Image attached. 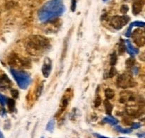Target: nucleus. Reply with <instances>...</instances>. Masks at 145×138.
Here are the masks:
<instances>
[{
	"instance_id": "obj_32",
	"label": "nucleus",
	"mask_w": 145,
	"mask_h": 138,
	"mask_svg": "<svg viewBox=\"0 0 145 138\" xmlns=\"http://www.w3.org/2000/svg\"><path fill=\"white\" fill-rule=\"evenodd\" d=\"M120 138H123V137H120Z\"/></svg>"
},
{
	"instance_id": "obj_14",
	"label": "nucleus",
	"mask_w": 145,
	"mask_h": 138,
	"mask_svg": "<svg viewBox=\"0 0 145 138\" xmlns=\"http://www.w3.org/2000/svg\"><path fill=\"white\" fill-rule=\"evenodd\" d=\"M117 60H118L117 55H116V52H114L111 55V58H110V65H111L112 66H114V65L116 64V62H117Z\"/></svg>"
},
{
	"instance_id": "obj_7",
	"label": "nucleus",
	"mask_w": 145,
	"mask_h": 138,
	"mask_svg": "<svg viewBox=\"0 0 145 138\" xmlns=\"http://www.w3.org/2000/svg\"><path fill=\"white\" fill-rule=\"evenodd\" d=\"M44 65H43V68H42V73H43L44 77H48V75H49L50 72L51 70V61L49 60L48 63H47L46 60L44 61Z\"/></svg>"
},
{
	"instance_id": "obj_6",
	"label": "nucleus",
	"mask_w": 145,
	"mask_h": 138,
	"mask_svg": "<svg viewBox=\"0 0 145 138\" xmlns=\"http://www.w3.org/2000/svg\"><path fill=\"white\" fill-rule=\"evenodd\" d=\"M144 1L143 0H137V1H135L133 4V14L134 15H137L140 14L143 9V7L144 6Z\"/></svg>"
},
{
	"instance_id": "obj_18",
	"label": "nucleus",
	"mask_w": 145,
	"mask_h": 138,
	"mask_svg": "<svg viewBox=\"0 0 145 138\" xmlns=\"http://www.w3.org/2000/svg\"><path fill=\"white\" fill-rule=\"evenodd\" d=\"M101 101H102L101 98L100 96H97V97L96 98V99H95V101H94L95 107H96V108L99 107V106H100L101 104Z\"/></svg>"
},
{
	"instance_id": "obj_9",
	"label": "nucleus",
	"mask_w": 145,
	"mask_h": 138,
	"mask_svg": "<svg viewBox=\"0 0 145 138\" xmlns=\"http://www.w3.org/2000/svg\"><path fill=\"white\" fill-rule=\"evenodd\" d=\"M105 96H106L108 100L113 99L115 96V92L111 89H106L105 90Z\"/></svg>"
},
{
	"instance_id": "obj_33",
	"label": "nucleus",
	"mask_w": 145,
	"mask_h": 138,
	"mask_svg": "<svg viewBox=\"0 0 145 138\" xmlns=\"http://www.w3.org/2000/svg\"><path fill=\"white\" fill-rule=\"evenodd\" d=\"M42 138H43V137H42Z\"/></svg>"
},
{
	"instance_id": "obj_25",
	"label": "nucleus",
	"mask_w": 145,
	"mask_h": 138,
	"mask_svg": "<svg viewBox=\"0 0 145 138\" xmlns=\"http://www.w3.org/2000/svg\"><path fill=\"white\" fill-rule=\"evenodd\" d=\"M140 126H141V125L140 124V123H133V125H132V128H133V129H137V128H139L140 127Z\"/></svg>"
},
{
	"instance_id": "obj_20",
	"label": "nucleus",
	"mask_w": 145,
	"mask_h": 138,
	"mask_svg": "<svg viewBox=\"0 0 145 138\" xmlns=\"http://www.w3.org/2000/svg\"><path fill=\"white\" fill-rule=\"evenodd\" d=\"M132 24H133V26H139V27L145 26V23L141 22V21H135V22L133 23Z\"/></svg>"
},
{
	"instance_id": "obj_22",
	"label": "nucleus",
	"mask_w": 145,
	"mask_h": 138,
	"mask_svg": "<svg viewBox=\"0 0 145 138\" xmlns=\"http://www.w3.org/2000/svg\"><path fill=\"white\" fill-rule=\"evenodd\" d=\"M11 96H13L14 98H18V92L16 89H13V90L11 91Z\"/></svg>"
},
{
	"instance_id": "obj_31",
	"label": "nucleus",
	"mask_w": 145,
	"mask_h": 138,
	"mask_svg": "<svg viewBox=\"0 0 145 138\" xmlns=\"http://www.w3.org/2000/svg\"><path fill=\"white\" fill-rule=\"evenodd\" d=\"M103 1H106V0H103Z\"/></svg>"
},
{
	"instance_id": "obj_1",
	"label": "nucleus",
	"mask_w": 145,
	"mask_h": 138,
	"mask_svg": "<svg viewBox=\"0 0 145 138\" xmlns=\"http://www.w3.org/2000/svg\"><path fill=\"white\" fill-rule=\"evenodd\" d=\"M26 50L33 56H39L50 47L49 41L41 35L30 36L26 45Z\"/></svg>"
},
{
	"instance_id": "obj_30",
	"label": "nucleus",
	"mask_w": 145,
	"mask_h": 138,
	"mask_svg": "<svg viewBox=\"0 0 145 138\" xmlns=\"http://www.w3.org/2000/svg\"><path fill=\"white\" fill-rule=\"evenodd\" d=\"M144 34H145V28H144Z\"/></svg>"
},
{
	"instance_id": "obj_4",
	"label": "nucleus",
	"mask_w": 145,
	"mask_h": 138,
	"mask_svg": "<svg viewBox=\"0 0 145 138\" xmlns=\"http://www.w3.org/2000/svg\"><path fill=\"white\" fill-rule=\"evenodd\" d=\"M130 21V17L127 16H115L110 20V24L116 30H120L127 25Z\"/></svg>"
},
{
	"instance_id": "obj_24",
	"label": "nucleus",
	"mask_w": 145,
	"mask_h": 138,
	"mask_svg": "<svg viewBox=\"0 0 145 138\" xmlns=\"http://www.w3.org/2000/svg\"><path fill=\"white\" fill-rule=\"evenodd\" d=\"M53 126H54L53 122H52V121L50 122V123L48 124V127H47V130H50H50H52V129H53Z\"/></svg>"
},
{
	"instance_id": "obj_3",
	"label": "nucleus",
	"mask_w": 145,
	"mask_h": 138,
	"mask_svg": "<svg viewBox=\"0 0 145 138\" xmlns=\"http://www.w3.org/2000/svg\"><path fill=\"white\" fill-rule=\"evenodd\" d=\"M116 84L119 88L123 89L134 87L136 86V82H135L131 75L128 73H123L119 75Z\"/></svg>"
},
{
	"instance_id": "obj_19",
	"label": "nucleus",
	"mask_w": 145,
	"mask_h": 138,
	"mask_svg": "<svg viewBox=\"0 0 145 138\" xmlns=\"http://www.w3.org/2000/svg\"><path fill=\"white\" fill-rule=\"evenodd\" d=\"M116 72H117V71H116V68L113 67H112L111 69H110V71H109V72H108V77H110V78L113 77L115 76V75L116 74Z\"/></svg>"
},
{
	"instance_id": "obj_29",
	"label": "nucleus",
	"mask_w": 145,
	"mask_h": 138,
	"mask_svg": "<svg viewBox=\"0 0 145 138\" xmlns=\"http://www.w3.org/2000/svg\"><path fill=\"white\" fill-rule=\"evenodd\" d=\"M140 137H145V133H144V134L142 135H140Z\"/></svg>"
},
{
	"instance_id": "obj_16",
	"label": "nucleus",
	"mask_w": 145,
	"mask_h": 138,
	"mask_svg": "<svg viewBox=\"0 0 145 138\" xmlns=\"http://www.w3.org/2000/svg\"><path fill=\"white\" fill-rule=\"evenodd\" d=\"M116 129H117L118 131H119L120 133H125V134H127V133H130L132 132V130H130V129H123L122 128L119 127V126L116 127Z\"/></svg>"
},
{
	"instance_id": "obj_5",
	"label": "nucleus",
	"mask_w": 145,
	"mask_h": 138,
	"mask_svg": "<svg viewBox=\"0 0 145 138\" xmlns=\"http://www.w3.org/2000/svg\"><path fill=\"white\" fill-rule=\"evenodd\" d=\"M132 38L137 47H143L145 45V34L144 31L140 28H137L133 31Z\"/></svg>"
},
{
	"instance_id": "obj_11",
	"label": "nucleus",
	"mask_w": 145,
	"mask_h": 138,
	"mask_svg": "<svg viewBox=\"0 0 145 138\" xmlns=\"http://www.w3.org/2000/svg\"><path fill=\"white\" fill-rule=\"evenodd\" d=\"M125 51V45L124 44V41H120V43H119V47H118V52L120 55H122L123 53H124Z\"/></svg>"
},
{
	"instance_id": "obj_15",
	"label": "nucleus",
	"mask_w": 145,
	"mask_h": 138,
	"mask_svg": "<svg viewBox=\"0 0 145 138\" xmlns=\"http://www.w3.org/2000/svg\"><path fill=\"white\" fill-rule=\"evenodd\" d=\"M127 47H128V49H129V52H130L131 55H133V54L135 53H137L138 52V51H137V50L135 49L134 48H133V46L131 45V43H130V42L129 41H127Z\"/></svg>"
},
{
	"instance_id": "obj_10",
	"label": "nucleus",
	"mask_w": 145,
	"mask_h": 138,
	"mask_svg": "<svg viewBox=\"0 0 145 138\" xmlns=\"http://www.w3.org/2000/svg\"><path fill=\"white\" fill-rule=\"evenodd\" d=\"M7 105H8V107L10 111H14V108H15V101H14V100L11 99H8V101H7Z\"/></svg>"
},
{
	"instance_id": "obj_17",
	"label": "nucleus",
	"mask_w": 145,
	"mask_h": 138,
	"mask_svg": "<svg viewBox=\"0 0 145 138\" xmlns=\"http://www.w3.org/2000/svg\"><path fill=\"white\" fill-rule=\"evenodd\" d=\"M128 11H129L128 6L126 5V4H123V5H122L121 8H120V12H121L122 14H127Z\"/></svg>"
},
{
	"instance_id": "obj_28",
	"label": "nucleus",
	"mask_w": 145,
	"mask_h": 138,
	"mask_svg": "<svg viewBox=\"0 0 145 138\" xmlns=\"http://www.w3.org/2000/svg\"><path fill=\"white\" fill-rule=\"evenodd\" d=\"M94 135L98 138H108L106 137H103V136H102V135H99V134H94Z\"/></svg>"
},
{
	"instance_id": "obj_21",
	"label": "nucleus",
	"mask_w": 145,
	"mask_h": 138,
	"mask_svg": "<svg viewBox=\"0 0 145 138\" xmlns=\"http://www.w3.org/2000/svg\"><path fill=\"white\" fill-rule=\"evenodd\" d=\"M76 8V0H72V5H71V9L72 11H75Z\"/></svg>"
},
{
	"instance_id": "obj_12",
	"label": "nucleus",
	"mask_w": 145,
	"mask_h": 138,
	"mask_svg": "<svg viewBox=\"0 0 145 138\" xmlns=\"http://www.w3.org/2000/svg\"><path fill=\"white\" fill-rule=\"evenodd\" d=\"M103 121L106 122V123H110L111 125H116L118 123V120L116 119H115L114 118L112 117H108V118H105Z\"/></svg>"
},
{
	"instance_id": "obj_27",
	"label": "nucleus",
	"mask_w": 145,
	"mask_h": 138,
	"mask_svg": "<svg viewBox=\"0 0 145 138\" xmlns=\"http://www.w3.org/2000/svg\"><path fill=\"white\" fill-rule=\"evenodd\" d=\"M62 104H63V106H67V104H68V101H67V99H64L63 100V102H62Z\"/></svg>"
},
{
	"instance_id": "obj_8",
	"label": "nucleus",
	"mask_w": 145,
	"mask_h": 138,
	"mask_svg": "<svg viewBox=\"0 0 145 138\" xmlns=\"http://www.w3.org/2000/svg\"><path fill=\"white\" fill-rule=\"evenodd\" d=\"M103 104H104L106 113H107L108 115H109V116H110V115L112 113V111H113V105L110 103V101H109L108 99H106V100L104 101V103H103Z\"/></svg>"
},
{
	"instance_id": "obj_23",
	"label": "nucleus",
	"mask_w": 145,
	"mask_h": 138,
	"mask_svg": "<svg viewBox=\"0 0 145 138\" xmlns=\"http://www.w3.org/2000/svg\"><path fill=\"white\" fill-rule=\"evenodd\" d=\"M42 84H41L40 86H38V89H37V92H36L37 97H39V96H40L41 93H42Z\"/></svg>"
},
{
	"instance_id": "obj_2",
	"label": "nucleus",
	"mask_w": 145,
	"mask_h": 138,
	"mask_svg": "<svg viewBox=\"0 0 145 138\" xmlns=\"http://www.w3.org/2000/svg\"><path fill=\"white\" fill-rule=\"evenodd\" d=\"M65 7L62 0H51L47 2L39 11V17L41 20H47L52 17L57 16L63 13Z\"/></svg>"
},
{
	"instance_id": "obj_26",
	"label": "nucleus",
	"mask_w": 145,
	"mask_h": 138,
	"mask_svg": "<svg viewBox=\"0 0 145 138\" xmlns=\"http://www.w3.org/2000/svg\"><path fill=\"white\" fill-rule=\"evenodd\" d=\"M0 102H1L2 104H4V102H5V99H4V96H1V95H0Z\"/></svg>"
},
{
	"instance_id": "obj_13",
	"label": "nucleus",
	"mask_w": 145,
	"mask_h": 138,
	"mask_svg": "<svg viewBox=\"0 0 145 138\" xmlns=\"http://www.w3.org/2000/svg\"><path fill=\"white\" fill-rule=\"evenodd\" d=\"M135 62V59L133 57H131V58H128L126 61V66L127 67H132L134 66Z\"/></svg>"
}]
</instances>
